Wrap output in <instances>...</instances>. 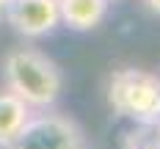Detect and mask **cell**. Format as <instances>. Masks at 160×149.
Here are the masks:
<instances>
[{
    "mask_svg": "<svg viewBox=\"0 0 160 149\" xmlns=\"http://www.w3.org/2000/svg\"><path fill=\"white\" fill-rule=\"evenodd\" d=\"M108 105L141 127L160 124V77L146 69H116L108 77Z\"/></svg>",
    "mask_w": 160,
    "mask_h": 149,
    "instance_id": "7a4b0ae2",
    "label": "cell"
},
{
    "mask_svg": "<svg viewBox=\"0 0 160 149\" xmlns=\"http://www.w3.org/2000/svg\"><path fill=\"white\" fill-rule=\"evenodd\" d=\"M132 149H160V135L155 132L152 138H141V141H138Z\"/></svg>",
    "mask_w": 160,
    "mask_h": 149,
    "instance_id": "52a82bcc",
    "label": "cell"
},
{
    "mask_svg": "<svg viewBox=\"0 0 160 149\" xmlns=\"http://www.w3.org/2000/svg\"><path fill=\"white\" fill-rule=\"evenodd\" d=\"M3 149H86V138L69 116L31 113L17 138Z\"/></svg>",
    "mask_w": 160,
    "mask_h": 149,
    "instance_id": "3957f363",
    "label": "cell"
},
{
    "mask_svg": "<svg viewBox=\"0 0 160 149\" xmlns=\"http://www.w3.org/2000/svg\"><path fill=\"white\" fill-rule=\"evenodd\" d=\"M155 132H158V135H160V124H158V127H155Z\"/></svg>",
    "mask_w": 160,
    "mask_h": 149,
    "instance_id": "9c48e42d",
    "label": "cell"
},
{
    "mask_svg": "<svg viewBox=\"0 0 160 149\" xmlns=\"http://www.w3.org/2000/svg\"><path fill=\"white\" fill-rule=\"evenodd\" d=\"M61 22L72 31H94L108 14V0H58Z\"/></svg>",
    "mask_w": 160,
    "mask_h": 149,
    "instance_id": "5b68a950",
    "label": "cell"
},
{
    "mask_svg": "<svg viewBox=\"0 0 160 149\" xmlns=\"http://www.w3.org/2000/svg\"><path fill=\"white\" fill-rule=\"evenodd\" d=\"M3 80L33 111H47L64 88V75L55 61L33 47H17L3 58Z\"/></svg>",
    "mask_w": 160,
    "mask_h": 149,
    "instance_id": "6da1fadb",
    "label": "cell"
},
{
    "mask_svg": "<svg viewBox=\"0 0 160 149\" xmlns=\"http://www.w3.org/2000/svg\"><path fill=\"white\" fill-rule=\"evenodd\" d=\"M6 19L25 39H42L61 25L58 0H6Z\"/></svg>",
    "mask_w": 160,
    "mask_h": 149,
    "instance_id": "277c9868",
    "label": "cell"
},
{
    "mask_svg": "<svg viewBox=\"0 0 160 149\" xmlns=\"http://www.w3.org/2000/svg\"><path fill=\"white\" fill-rule=\"evenodd\" d=\"M33 108L25 105L14 91H0V149L8 147L17 138V132L25 127V122L31 119Z\"/></svg>",
    "mask_w": 160,
    "mask_h": 149,
    "instance_id": "8992f818",
    "label": "cell"
},
{
    "mask_svg": "<svg viewBox=\"0 0 160 149\" xmlns=\"http://www.w3.org/2000/svg\"><path fill=\"white\" fill-rule=\"evenodd\" d=\"M144 3H146V8H149L152 14H158V17H160V0H144Z\"/></svg>",
    "mask_w": 160,
    "mask_h": 149,
    "instance_id": "ba28073f",
    "label": "cell"
}]
</instances>
